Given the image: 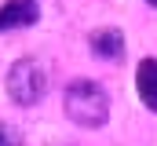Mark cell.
Instances as JSON below:
<instances>
[{
    "label": "cell",
    "instance_id": "6da1fadb",
    "mask_svg": "<svg viewBox=\"0 0 157 146\" xmlns=\"http://www.w3.org/2000/svg\"><path fill=\"white\" fill-rule=\"evenodd\" d=\"M62 110H66V117H70L73 124H80V128H102L106 117H110V95H106L102 84L80 77V80H73V84L66 88Z\"/></svg>",
    "mask_w": 157,
    "mask_h": 146
},
{
    "label": "cell",
    "instance_id": "7a4b0ae2",
    "mask_svg": "<svg viewBox=\"0 0 157 146\" xmlns=\"http://www.w3.org/2000/svg\"><path fill=\"white\" fill-rule=\"evenodd\" d=\"M4 88L15 106H37L48 91V73L37 59H18L4 77Z\"/></svg>",
    "mask_w": 157,
    "mask_h": 146
},
{
    "label": "cell",
    "instance_id": "3957f363",
    "mask_svg": "<svg viewBox=\"0 0 157 146\" xmlns=\"http://www.w3.org/2000/svg\"><path fill=\"white\" fill-rule=\"evenodd\" d=\"M40 18V0H7L0 4V33L26 29Z\"/></svg>",
    "mask_w": 157,
    "mask_h": 146
},
{
    "label": "cell",
    "instance_id": "277c9868",
    "mask_svg": "<svg viewBox=\"0 0 157 146\" xmlns=\"http://www.w3.org/2000/svg\"><path fill=\"white\" fill-rule=\"evenodd\" d=\"M135 91L143 99V106L157 113V59H143L135 70Z\"/></svg>",
    "mask_w": 157,
    "mask_h": 146
},
{
    "label": "cell",
    "instance_id": "5b68a950",
    "mask_svg": "<svg viewBox=\"0 0 157 146\" xmlns=\"http://www.w3.org/2000/svg\"><path fill=\"white\" fill-rule=\"evenodd\" d=\"M88 44H91V51H95L99 59H106V62H117L121 55H124V33H121V29H113V26L95 29Z\"/></svg>",
    "mask_w": 157,
    "mask_h": 146
},
{
    "label": "cell",
    "instance_id": "8992f818",
    "mask_svg": "<svg viewBox=\"0 0 157 146\" xmlns=\"http://www.w3.org/2000/svg\"><path fill=\"white\" fill-rule=\"evenodd\" d=\"M0 146H22V135L11 124H4V121H0Z\"/></svg>",
    "mask_w": 157,
    "mask_h": 146
},
{
    "label": "cell",
    "instance_id": "52a82bcc",
    "mask_svg": "<svg viewBox=\"0 0 157 146\" xmlns=\"http://www.w3.org/2000/svg\"><path fill=\"white\" fill-rule=\"evenodd\" d=\"M146 4H154V7H157V0H146Z\"/></svg>",
    "mask_w": 157,
    "mask_h": 146
}]
</instances>
